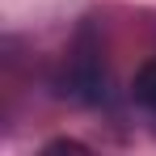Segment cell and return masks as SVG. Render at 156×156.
<instances>
[{"label": "cell", "instance_id": "cell-1", "mask_svg": "<svg viewBox=\"0 0 156 156\" xmlns=\"http://www.w3.org/2000/svg\"><path fill=\"white\" fill-rule=\"evenodd\" d=\"M135 101L156 118V59H152V63H144V68L135 72Z\"/></svg>", "mask_w": 156, "mask_h": 156}]
</instances>
